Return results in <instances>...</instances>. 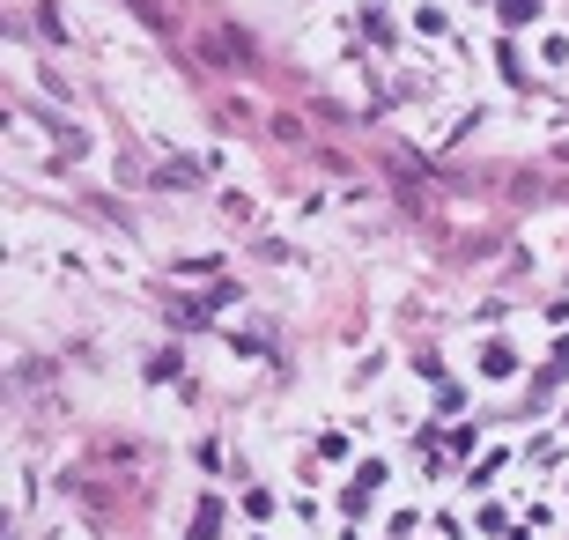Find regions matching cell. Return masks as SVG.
Masks as SVG:
<instances>
[{
    "mask_svg": "<svg viewBox=\"0 0 569 540\" xmlns=\"http://www.w3.org/2000/svg\"><path fill=\"white\" fill-rule=\"evenodd\" d=\"M569 378V341L555 348V356H547V370H540V385H533V400H555V385Z\"/></svg>",
    "mask_w": 569,
    "mask_h": 540,
    "instance_id": "6da1fadb",
    "label": "cell"
},
{
    "mask_svg": "<svg viewBox=\"0 0 569 540\" xmlns=\"http://www.w3.org/2000/svg\"><path fill=\"white\" fill-rule=\"evenodd\" d=\"M481 370H488V378H510V370H518V356H510V341H488V348H481Z\"/></svg>",
    "mask_w": 569,
    "mask_h": 540,
    "instance_id": "3957f363",
    "label": "cell"
},
{
    "mask_svg": "<svg viewBox=\"0 0 569 540\" xmlns=\"http://www.w3.org/2000/svg\"><path fill=\"white\" fill-rule=\"evenodd\" d=\"M222 533V504H215V496H200V511H193V533H185V540H215Z\"/></svg>",
    "mask_w": 569,
    "mask_h": 540,
    "instance_id": "7a4b0ae2",
    "label": "cell"
},
{
    "mask_svg": "<svg viewBox=\"0 0 569 540\" xmlns=\"http://www.w3.org/2000/svg\"><path fill=\"white\" fill-rule=\"evenodd\" d=\"M533 15H540V0H503V23H510V30L533 23Z\"/></svg>",
    "mask_w": 569,
    "mask_h": 540,
    "instance_id": "277c9868",
    "label": "cell"
}]
</instances>
